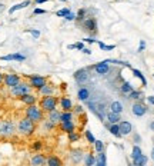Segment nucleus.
<instances>
[{"mask_svg": "<svg viewBox=\"0 0 154 166\" xmlns=\"http://www.w3.org/2000/svg\"><path fill=\"white\" fill-rule=\"evenodd\" d=\"M74 47H76V49H79V50H83L84 49V44H83V42H79V43H76V44H74Z\"/></svg>", "mask_w": 154, "mask_h": 166, "instance_id": "obj_45", "label": "nucleus"}, {"mask_svg": "<svg viewBox=\"0 0 154 166\" xmlns=\"http://www.w3.org/2000/svg\"><path fill=\"white\" fill-rule=\"evenodd\" d=\"M131 112H133V115L137 117H141L146 115L147 112V108L144 106V105H141V103H134L133 105V108H131Z\"/></svg>", "mask_w": 154, "mask_h": 166, "instance_id": "obj_14", "label": "nucleus"}, {"mask_svg": "<svg viewBox=\"0 0 154 166\" xmlns=\"http://www.w3.org/2000/svg\"><path fill=\"white\" fill-rule=\"evenodd\" d=\"M84 42H87V43H97V40L93 39V37H87V39H84Z\"/></svg>", "mask_w": 154, "mask_h": 166, "instance_id": "obj_47", "label": "nucleus"}, {"mask_svg": "<svg viewBox=\"0 0 154 166\" xmlns=\"http://www.w3.org/2000/svg\"><path fill=\"white\" fill-rule=\"evenodd\" d=\"M3 83V75H1V72H0V84Z\"/></svg>", "mask_w": 154, "mask_h": 166, "instance_id": "obj_55", "label": "nucleus"}, {"mask_svg": "<svg viewBox=\"0 0 154 166\" xmlns=\"http://www.w3.org/2000/svg\"><path fill=\"white\" fill-rule=\"evenodd\" d=\"M151 159L154 160V148H153V150H151Z\"/></svg>", "mask_w": 154, "mask_h": 166, "instance_id": "obj_56", "label": "nucleus"}, {"mask_svg": "<svg viewBox=\"0 0 154 166\" xmlns=\"http://www.w3.org/2000/svg\"><path fill=\"white\" fill-rule=\"evenodd\" d=\"M54 92H56V87H54V84H50V83H46L43 87H41L39 93H40L41 96H54Z\"/></svg>", "mask_w": 154, "mask_h": 166, "instance_id": "obj_16", "label": "nucleus"}, {"mask_svg": "<svg viewBox=\"0 0 154 166\" xmlns=\"http://www.w3.org/2000/svg\"><path fill=\"white\" fill-rule=\"evenodd\" d=\"M19 99H20L22 103H25L26 106H32V105H36V103H37V96L33 95V93H27V95L19 98Z\"/></svg>", "mask_w": 154, "mask_h": 166, "instance_id": "obj_15", "label": "nucleus"}, {"mask_svg": "<svg viewBox=\"0 0 154 166\" xmlns=\"http://www.w3.org/2000/svg\"><path fill=\"white\" fill-rule=\"evenodd\" d=\"M29 83H30L32 89L40 90L41 87L47 83V77L40 76V75H29Z\"/></svg>", "mask_w": 154, "mask_h": 166, "instance_id": "obj_6", "label": "nucleus"}, {"mask_svg": "<svg viewBox=\"0 0 154 166\" xmlns=\"http://www.w3.org/2000/svg\"><path fill=\"white\" fill-rule=\"evenodd\" d=\"M41 148H43V142L41 141H34L33 142V145H32V149L37 153V152H40Z\"/></svg>", "mask_w": 154, "mask_h": 166, "instance_id": "obj_35", "label": "nucleus"}, {"mask_svg": "<svg viewBox=\"0 0 154 166\" xmlns=\"http://www.w3.org/2000/svg\"><path fill=\"white\" fill-rule=\"evenodd\" d=\"M146 163H147V156H144V155H141V156H138L137 159L133 160V166H146Z\"/></svg>", "mask_w": 154, "mask_h": 166, "instance_id": "obj_30", "label": "nucleus"}, {"mask_svg": "<svg viewBox=\"0 0 154 166\" xmlns=\"http://www.w3.org/2000/svg\"><path fill=\"white\" fill-rule=\"evenodd\" d=\"M150 129H151V130H153V132H154V120H153V122H151V123H150Z\"/></svg>", "mask_w": 154, "mask_h": 166, "instance_id": "obj_53", "label": "nucleus"}, {"mask_svg": "<svg viewBox=\"0 0 154 166\" xmlns=\"http://www.w3.org/2000/svg\"><path fill=\"white\" fill-rule=\"evenodd\" d=\"M89 79H90L89 69H79V70H76V73H74V80H76L77 84L84 86L86 83L89 82Z\"/></svg>", "mask_w": 154, "mask_h": 166, "instance_id": "obj_8", "label": "nucleus"}, {"mask_svg": "<svg viewBox=\"0 0 154 166\" xmlns=\"http://www.w3.org/2000/svg\"><path fill=\"white\" fill-rule=\"evenodd\" d=\"M47 115H49L47 119H49L50 122H53V123H60V115H61V112H59L57 109H54V110L49 112Z\"/></svg>", "mask_w": 154, "mask_h": 166, "instance_id": "obj_23", "label": "nucleus"}, {"mask_svg": "<svg viewBox=\"0 0 154 166\" xmlns=\"http://www.w3.org/2000/svg\"><path fill=\"white\" fill-rule=\"evenodd\" d=\"M60 129L69 135L72 132H76V124H74L73 120H70V122H60Z\"/></svg>", "mask_w": 154, "mask_h": 166, "instance_id": "obj_18", "label": "nucleus"}, {"mask_svg": "<svg viewBox=\"0 0 154 166\" xmlns=\"http://www.w3.org/2000/svg\"><path fill=\"white\" fill-rule=\"evenodd\" d=\"M133 90H134V89H133V86H131V83L130 82H124L121 84V93H124V95H127V96H129Z\"/></svg>", "mask_w": 154, "mask_h": 166, "instance_id": "obj_29", "label": "nucleus"}, {"mask_svg": "<svg viewBox=\"0 0 154 166\" xmlns=\"http://www.w3.org/2000/svg\"><path fill=\"white\" fill-rule=\"evenodd\" d=\"M46 1H49V0H36V4H43Z\"/></svg>", "mask_w": 154, "mask_h": 166, "instance_id": "obj_50", "label": "nucleus"}, {"mask_svg": "<svg viewBox=\"0 0 154 166\" xmlns=\"http://www.w3.org/2000/svg\"><path fill=\"white\" fill-rule=\"evenodd\" d=\"M84 136H86V139H87V142H89V143H94V142H96V138H94V135L90 132L89 129H87V130H84Z\"/></svg>", "mask_w": 154, "mask_h": 166, "instance_id": "obj_38", "label": "nucleus"}, {"mask_svg": "<svg viewBox=\"0 0 154 166\" xmlns=\"http://www.w3.org/2000/svg\"><path fill=\"white\" fill-rule=\"evenodd\" d=\"M64 19L67 20V22H70V20H76V13L70 12V13H69V15H67V16H66Z\"/></svg>", "mask_w": 154, "mask_h": 166, "instance_id": "obj_44", "label": "nucleus"}, {"mask_svg": "<svg viewBox=\"0 0 154 166\" xmlns=\"http://www.w3.org/2000/svg\"><path fill=\"white\" fill-rule=\"evenodd\" d=\"M131 70H133V73H134V76H137L138 79L141 80V83H143V84L146 86V84H147V80H146V77H144L143 75H141V72H140V70H137V69H131Z\"/></svg>", "mask_w": 154, "mask_h": 166, "instance_id": "obj_37", "label": "nucleus"}, {"mask_svg": "<svg viewBox=\"0 0 154 166\" xmlns=\"http://www.w3.org/2000/svg\"><path fill=\"white\" fill-rule=\"evenodd\" d=\"M80 23H81L83 30H87V32H90L91 34L97 33V22H96L94 17H86L84 20H81Z\"/></svg>", "mask_w": 154, "mask_h": 166, "instance_id": "obj_7", "label": "nucleus"}, {"mask_svg": "<svg viewBox=\"0 0 154 166\" xmlns=\"http://www.w3.org/2000/svg\"><path fill=\"white\" fill-rule=\"evenodd\" d=\"M3 10H4V4L0 3V13H3Z\"/></svg>", "mask_w": 154, "mask_h": 166, "instance_id": "obj_52", "label": "nucleus"}, {"mask_svg": "<svg viewBox=\"0 0 154 166\" xmlns=\"http://www.w3.org/2000/svg\"><path fill=\"white\" fill-rule=\"evenodd\" d=\"M60 1H67V0H60Z\"/></svg>", "mask_w": 154, "mask_h": 166, "instance_id": "obj_57", "label": "nucleus"}, {"mask_svg": "<svg viewBox=\"0 0 154 166\" xmlns=\"http://www.w3.org/2000/svg\"><path fill=\"white\" fill-rule=\"evenodd\" d=\"M70 159H72V162H73L74 165H79L81 160L84 159V152L81 149H73L70 152Z\"/></svg>", "mask_w": 154, "mask_h": 166, "instance_id": "obj_13", "label": "nucleus"}, {"mask_svg": "<svg viewBox=\"0 0 154 166\" xmlns=\"http://www.w3.org/2000/svg\"><path fill=\"white\" fill-rule=\"evenodd\" d=\"M106 119H107V122L110 124H116L120 122V115H116V113H111V112H108L107 115H106Z\"/></svg>", "mask_w": 154, "mask_h": 166, "instance_id": "obj_27", "label": "nucleus"}, {"mask_svg": "<svg viewBox=\"0 0 154 166\" xmlns=\"http://www.w3.org/2000/svg\"><path fill=\"white\" fill-rule=\"evenodd\" d=\"M22 82V77L19 75H16V73H7V75L3 76V83L7 86V87H14V86H17L19 83Z\"/></svg>", "mask_w": 154, "mask_h": 166, "instance_id": "obj_9", "label": "nucleus"}, {"mask_svg": "<svg viewBox=\"0 0 154 166\" xmlns=\"http://www.w3.org/2000/svg\"><path fill=\"white\" fill-rule=\"evenodd\" d=\"M46 166H63V162L56 155H50L49 158L46 159Z\"/></svg>", "mask_w": 154, "mask_h": 166, "instance_id": "obj_21", "label": "nucleus"}, {"mask_svg": "<svg viewBox=\"0 0 154 166\" xmlns=\"http://www.w3.org/2000/svg\"><path fill=\"white\" fill-rule=\"evenodd\" d=\"M119 127H120V133L121 136H127L133 132V124L130 123L129 120H120L119 122Z\"/></svg>", "mask_w": 154, "mask_h": 166, "instance_id": "obj_12", "label": "nucleus"}, {"mask_svg": "<svg viewBox=\"0 0 154 166\" xmlns=\"http://www.w3.org/2000/svg\"><path fill=\"white\" fill-rule=\"evenodd\" d=\"M46 13H47V12H46V10H44V9H34V10H33V15H46Z\"/></svg>", "mask_w": 154, "mask_h": 166, "instance_id": "obj_43", "label": "nucleus"}, {"mask_svg": "<svg viewBox=\"0 0 154 166\" xmlns=\"http://www.w3.org/2000/svg\"><path fill=\"white\" fill-rule=\"evenodd\" d=\"M108 130L110 133L116 136V138H121V133H120V127H119V123L116 124H108Z\"/></svg>", "mask_w": 154, "mask_h": 166, "instance_id": "obj_28", "label": "nucleus"}, {"mask_svg": "<svg viewBox=\"0 0 154 166\" xmlns=\"http://www.w3.org/2000/svg\"><path fill=\"white\" fill-rule=\"evenodd\" d=\"M148 102H150L151 105H154V96H150V98H148Z\"/></svg>", "mask_w": 154, "mask_h": 166, "instance_id": "obj_51", "label": "nucleus"}, {"mask_svg": "<svg viewBox=\"0 0 154 166\" xmlns=\"http://www.w3.org/2000/svg\"><path fill=\"white\" fill-rule=\"evenodd\" d=\"M79 139H80V135H79L77 132L69 133V142H72V143H73V142H77Z\"/></svg>", "mask_w": 154, "mask_h": 166, "instance_id": "obj_39", "label": "nucleus"}, {"mask_svg": "<svg viewBox=\"0 0 154 166\" xmlns=\"http://www.w3.org/2000/svg\"><path fill=\"white\" fill-rule=\"evenodd\" d=\"M30 3H32L30 0H26V1H22V3H19V4H14L13 7L9 9V13H10V15H13V13H14V12H17V10H22V9L30 6Z\"/></svg>", "mask_w": 154, "mask_h": 166, "instance_id": "obj_24", "label": "nucleus"}, {"mask_svg": "<svg viewBox=\"0 0 154 166\" xmlns=\"http://www.w3.org/2000/svg\"><path fill=\"white\" fill-rule=\"evenodd\" d=\"M108 112H111V113H116V115H120L123 112V103L121 102H119V100H114L110 103V106H108Z\"/></svg>", "mask_w": 154, "mask_h": 166, "instance_id": "obj_20", "label": "nucleus"}, {"mask_svg": "<svg viewBox=\"0 0 154 166\" xmlns=\"http://www.w3.org/2000/svg\"><path fill=\"white\" fill-rule=\"evenodd\" d=\"M74 112H76V113H83V108H81V106H76V108H74Z\"/></svg>", "mask_w": 154, "mask_h": 166, "instance_id": "obj_48", "label": "nucleus"}, {"mask_svg": "<svg viewBox=\"0 0 154 166\" xmlns=\"http://www.w3.org/2000/svg\"><path fill=\"white\" fill-rule=\"evenodd\" d=\"M84 165L86 166H94L96 163V156L91 153V152H87V153H84Z\"/></svg>", "mask_w": 154, "mask_h": 166, "instance_id": "obj_25", "label": "nucleus"}, {"mask_svg": "<svg viewBox=\"0 0 154 166\" xmlns=\"http://www.w3.org/2000/svg\"><path fill=\"white\" fill-rule=\"evenodd\" d=\"M146 47V43H144V40L140 42V47H138V52H143V49Z\"/></svg>", "mask_w": 154, "mask_h": 166, "instance_id": "obj_46", "label": "nucleus"}, {"mask_svg": "<svg viewBox=\"0 0 154 166\" xmlns=\"http://www.w3.org/2000/svg\"><path fill=\"white\" fill-rule=\"evenodd\" d=\"M57 103H59V99L56 96H43L40 99V109L43 112L49 113V112L56 109Z\"/></svg>", "mask_w": 154, "mask_h": 166, "instance_id": "obj_4", "label": "nucleus"}, {"mask_svg": "<svg viewBox=\"0 0 154 166\" xmlns=\"http://www.w3.org/2000/svg\"><path fill=\"white\" fill-rule=\"evenodd\" d=\"M77 98H79V100H81V102H87V100L90 99V90L87 87H80V89L77 90Z\"/></svg>", "mask_w": 154, "mask_h": 166, "instance_id": "obj_22", "label": "nucleus"}, {"mask_svg": "<svg viewBox=\"0 0 154 166\" xmlns=\"http://www.w3.org/2000/svg\"><path fill=\"white\" fill-rule=\"evenodd\" d=\"M143 98V93L140 90H133L131 93L129 95V99H134V100H137V99H141Z\"/></svg>", "mask_w": 154, "mask_h": 166, "instance_id": "obj_36", "label": "nucleus"}, {"mask_svg": "<svg viewBox=\"0 0 154 166\" xmlns=\"http://www.w3.org/2000/svg\"><path fill=\"white\" fill-rule=\"evenodd\" d=\"M94 166H107V156H106L104 152L98 153L97 156H96V163H94Z\"/></svg>", "mask_w": 154, "mask_h": 166, "instance_id": "obj_26", "label": "nucleus"}, {"mask_svg": "<svg viewBox=\"0 0 154 166\" xmlns=\"http://www.w3.org/2000/svg\"><path fill=\"white\" fill-rule=\"evenodd\" d=\"M94 70H96V73L100 76H104L107 75L108 72H110V66L108 65H106L104 62H100V63H97L96 66H94Z\"/></svg>", "mask_w": 154, "mask_h": 166, "instance_id": "obj_17", "label": "nucleus"}, {"mask_svg": "<svg viewBox=\"0 0 154 166\" xmlns=\"http://www.w3.org/2000/svg\"><path fill=\"white\" fill-rule=\"evenodd\" d=\"M143 155V152H141V148L140 146H133V150H131V159L134 160V159H137L138 156H141Z\"/></svg>", "mask_w": 154, "mask_h": 166, "instance_id": "obj_33", "label": "nucleus"}, {"mask_svg": "<svg viewBox=\"0 0 154 166\" xmlns=\"http://www.w3.org/2000/svg\"><path fill=\"white\" fill-rule=\"evenodd\" d=\"M70 12H72L70 9L64 7V9H60V10L57 12L56 15H57V16H59V17H66V16H67V15H69V13H70Z\"/></svg>", "mask_w": 154, "mask_h": 166, "instance_id": "obj_40", "label": "nucleus"}, {"mask_svg": "<svg viewBox=\"0 0 154 166\" xmlns=\"http://www.w3.org/2000/svg\"><path fill=\"white\" fill-rule=\"evenodd\" d=\"M43 127H44V130H47V132H51L54 127H56V123H53V122H50L49 119H44L43 122Z\"/></svg>", "mask_w": 154, "mask_h": 166, "instance_id": "obj_32", "label": "nucleus"}, {"mask_svg": "<svg viewBox=\"0 0 154 166\" xmlns=\"http://www.w3.org/2000/svg\"><path fill=\"white\" fill-rule=\"evenodd\" d=\"M97 43H98V46H100V49L101 50H114L116 49V46L114 44H110V46H106L103 42H100V40H97Z\"/></svg>", "mask_w": 154, "mask_h": 166, "instance_id": "obj_41", "label": "nucleus"}, {"mask_svg": "<svg viewBox=\"0 0 154 166\" xmlns=\"http://www.w3.org/2000/svg\"><path fill=\"white\" fill-rule=\"evenodd\" d=\"M81 52H83V53H86V55H91V50H90L89 47H84Z\"/></svg>", "mask_w": 154, "mask_h": 166, "instance_id": "obj_49", "label": "nucleus"}, {"mask_svg": "<svg viewBox=\"0 0 154 166\" xmlns=\"http://www.w3.org/2000/svg\"><path fill=\"white\" fill-rule=\"evenodd\" d=\"M46 159L47 158L41 152H37L30 158V166H44L46 165Z\"/></svg>", "mask_w": 154, "mask_h": 166, "instance_id": "obj_10", "label": "nucleus"}, {"mask_svg": "<svg viewBox=\"0 0 154 166\" xmlns=\"http://www.w3.org/2000/svg\"><path fill=\"white\" fill-rule=\"evenodd\" d=\"M16 130H17V126L14 124L13 120H10V119L0 120V138L1 139L13 138L16 135Z\"/></svg>", "mask_w": 154, "mask_h": 166, "instance_id": "obj_1", "label": "nucleus"}, {"mask_svg": "<svg viewBox=\"0 0 154 166\" xmlns=\"http://www.w3.org/2000/svg\"><path fill=\"white\" fill-rule=\"evenodd\" d=\"M73 112H61L60 122H70V120H73Z\"/></svg>", "mask_w": 154, "mask_h": 166, "instance_id": "obj_31", "label": "nucleus"}, {"mask_svg": "<svg viewBox=\"0 0 154 166\" xmlns=\"http://www.w3.org/2000/svg\"><path fill=\"white\" fill-rule=\"evenodd\" d=\"M60 106L63 109V112H72V109H73V102L69 99V98H60Z\"/></svg>", "mask_w": 154, "mask_h": 166, "instance_id": "obj_19", "label": "nucleus"}, {"mask_svg": "<svg viewBox=\"0 0 154 166\" xmlns=\"http://www.w3.org/2000/svg\"><path fill=\"white\" fill-rule=\"evenodd\" d=\"M17 132L20 133L22 136L29 138V136H32L33 133L36 132V123H33L29 117L25 116L23 119H20L19 123H17Z\"/></svg>", "mask_w": 154, "mask_h": 166, "instance_id": "obj_2", "label": "nucleus"}, {"mask_svg": "<svg viewBox=\"0 0 154 166\" xmlns=\"http://www.w3.org/2000/svg\"><path fill=\"white\" fill-rule=\"evenodd\" d=\"M131 166H133V165H131Z\"/></svg>", "mask_w": 154, "mask_h": 166, "instance_id": "obj_58", "label": "nucleus"}, {"mask_svg": "<svg viewBox=\"0 0 154 166\" xmlns=\"http://www.w3.org/2000/svg\"><path fill=\"white\" fill-rule=\"evenodd\" d=\"M26 32H27V33H30V34H32V36L34 37V39H39V37H40V30H36V29H27Z\"/></svg>", "mask_w": 154, "mask_h": 166, "instance_id": "obj_42", "label": "nucleus"}, {"mask_svg": "<svg viewBox=\"0 0 154 166\" xmlns=\"http://www.w3.org/2000/svg\"><path fill=\"white\" fill-rule=\"evenodd\" d=\"M0 60H4V62H10V60H16V62H25L26 56L20 52L16 53H10V55H4V56H0Z\"/></svg>", "mask_w": 154, "mask_h": 166, "instance_id": "obj_11", "label": "nucleus"}, {"mask_svg": "<svg viewBox=\"0 0 154 166\" xmlns=\"http://www.w3.org/2000/svg\"><path fill=\"white\" fill-rule=\"evenodd\" d=\"M67 49L72 50V49H76V47H74V44H69V46H67Z\"/></svg>", "mask_w": 154, "mask_h": 166, "instance_id": "obj_54", "label": "nucleus"}, {"mask_svg": "<svg viewBox=\"0 0 154 166\" xmlns=\"http://www.w3.org/2000/svg\"><path fill=\"white\" fill-rule=\"evenodd\" d=\"M93 145H94V149H96V152H97V153L104 152V143H103L101 141H96Z\"/></svg>", "mask_w": 154, "mask_h": 166, "instance_id": "obj_34", "label": "nucleus"}, {"mask_svg": "<svg viewBox=\"0 0 154 166\" xmlns=\"http://www.w3.org/2000/svg\"><path fill=\"white\" fill-rule=\"evenodd\" d=\"M10 93L14 98H22V96H25L27 93H32V86H30V83L27 82H20L17 86L10 89Z\"/></svg>", "mask_w": 154, "mask_h": 166, "instance_id": "obj_5", "label": "nucleus"}, {"mask_svg": "<svg viewBox=\"0 0 154 166\" xmlns=\"http://www.w3.org/2000/svg\"><path fill=\"white\" fill-rule=\"evenodd\" d=\"M26 117H29L33 123H41L44 120V112L40 109V106L37 105H32V106H26L25 110Z\"/></svg>", "mask_w": 154, "mask_h": 166, "instance_id": "obj_3", "label": "nucleus"}]
</instances>
